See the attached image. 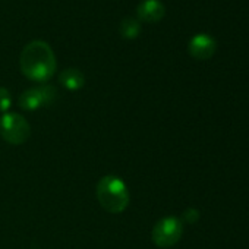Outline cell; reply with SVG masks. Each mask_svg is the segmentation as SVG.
<instances>
[{"label":"cell","instance_id":"obj_1","mask_svg":"<svg viewBox=\"0 0 249 249\" xmlns=\"http://www.w3.org/2000/svg\"><path fill=\"white\" fill-rule=\"evenodd\" d=\"M22 73L36 82L49 81L56 72V56L52 47L43 40H34L28 43L19 59Z\"/></svg>","mask_w":249,"mask_h":249},{"label":"cell","instance_id":"obj_2","mask_svg":"<svg viewBox=\"0 0 249 249\" xmlns=\"http://www.w3.org/2000/svg\"><path fill=\"white\" fill-rule=\"evenodd\" d=\"M100 205L111 214H120L129 205V191L124 182L113 175L103 176L95 189Z\"/></svg>","mask_w":249,"mask_h":249},{"label":"cell","instance_id":"obj_3","mask_svg":"<svg viewBox=\"0 0 249 249\" xmlns=\"http://www.w3.org/2000/svg\"><path fill=\"white\" fill-rule=\"evenodd\" d=\"M0 137L11 145H21L31 137V126L24 116L5 113L0 117Z\"/></svg>","mask_w":249,"mask_h":249},{"label":"cell","instance_id":"obj_4","mask_svg":"<svg viewBox=\"0 0 249 249\" xmlns=\"http://www.w3.org/2000/svg\"><path fill=\"white\" fill-rule=\"evenodd\" d=\"M183 234L182 220L178 217H164L159 220L151 231L153 242L163 249L175 246Z\"/></svg>","mask_w":249,"mask_h":249},{"label":"cell","instance_id":"obj_5","mask_svg":"<svg viewBox=\"0 0 249 249\" xmlns=\"http://www.w3.org/2000/svg\"><path fill=\"white\" fill-rule=\"evenodd\" d=\"M56 87L50 84H41L24 91L19 97V107L27 111H36L41 107L52 106L56 100Z\"/></svg>","mask_w":249,"mask_h":249},{"label":"cell","instance_id":"obj_6","mask_svg":"<svg viewBox=\"0 0 249 249\" xmlns=\"http://www.w3.org/2000/svg\"><path fill=\"white\" fill-rule=\"evenodd\" d=\"M189 54L198 60H207L213 57V54L217 50L215 40L208 34H196L189 40L188 44Z\"/></svg>","mask_w":249,"mask_h":249},{"label":"cell","instance_id":"obj_7","mask_svg":"<svg viewBox=\"0 0 249 249\" xmlns=\"http://www.w3.org/2000/svg\"><path fill=\"white\" fill-rule=\"evenodd\" d=\"M166 14L164 5L160 0H144L137 8V15L144 22H159Z\"/></svg>","mask_w":249,"mask_h":249},{"label":"cell","instance_id":"obj_8","mask_svg":"<svg viewBox=\"0 0 249 249\" xmlns=\"http://www.w3.org/2000/svg\"><path fill=\"white\" fill-rule=\"evenodd\" d=\"M59 82L69 91H78L84 87L85 84V76L84 73L76 69V68H68L60 72Z\"/></svg>","mask_w":249,"mask_h":249},{"label":"cell","instance_id":"obj_9","mask_svg":"<svg viewBox=\"0 0 249 249\" xmlns=\"http://www.w3.org/2000/svg\"><path fill=\"white\" fill-rule=\"evenodd\" d=\"M119 33L123 38L126 40H134L140 36L141 33V24L138 19L132 18V17H126L123 18L120 25H119Z\"/></svg>","mask_w":249,"mask_h":249},{"label":"cell","instance_id":"obj_10","mask_svg":"<svg viewBox=\"0 0 249 249\" xmlns=\"http://www.w3.org/2000/svg\"><path fill=\"white\" fill-rule=\"evenodd\" d=\"M11 106H12L11 92L6 88L0 87V113H8Z\"/></svg>","mask_w":249,"mask_h":249},{"label":"cell","instance_id":"obj_11","mask_svg":"<svg viewBox=\"0 0 249 249\" xmlns=\"http://www.w3.org/2000/svg\"><path fill=\"white\" fill-rule=\"evenodd\" d=\"M183 218H185L186 223L194 224V223H196V221L199 220V211L195 210V208H188V210L183 213Z\"/></svg>","mask_w":249,"mask_h":249}]
</instances>
